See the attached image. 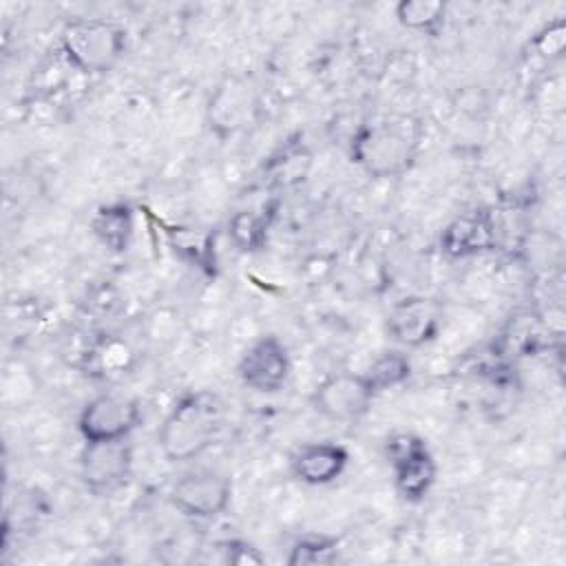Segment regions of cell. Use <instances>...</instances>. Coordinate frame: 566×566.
Returning <instances> with one entry per match:
<instances>
[{"label":"cell","instance_id":"obj_9","mask_svg":"<svg viewBox=\"0 0 566 566\" xmlns=\"http://www.w3.org/2000/svg\"><path fill=\"white\" fill-rule=\"evenodd\" d=\"M292 374V358L285 343L274 334L252 340L237 363V376L254 394H279Z\"/></svg>","mask_w":566,"mask_h":566},{"label":"cell","instance_id":"obj_5","mask_svg":"<svg viewBox=\"0 0 566 566\" xmlns=\"http://www.w3.org/2000/svg\"><path fill=\"white\" fill-rule=\"evenodd\" d=\"M133 462L135 453L128 438L84 442L80 453V480L88 493L108 497L128 484Z\"/></svg>","mask_w":566,"mask_h":566},{"label":"cell","instance_id":"obj_1","mask_svg":"<svg viewBox=\"0 0 566 566\" xmlns=\"http://www.w3.org/2000/svg\"><path fill=\"white\" fill-rule=\"evenodd\" d=\"M424 137L422 122L411 113H385L354 126L347 139V155L371 179L405 175Z\"/></svg>","mask_w":566,"mask_h":566},{"label":"cell","instance_id":"obj_17","mask_svg":"<svg viewBox=\"0 0 566 566\" xmlns=\"http://www.w3.org/2000/svg\"><path fill=\"white\" fill-rule=\"evenodd\" d=\"M168 239L175 254H179L186 263L210 276L217 272V250L212 230L172 228L168 230Z\"/></svg>","mask_w":566,"mask_h":566},{"label":"cell","instance_id":"obj_13","mask_svg":"<svg viewBox=\"0 0 566 566\" xmlns=\"http://www.w3.org/2000/svg\"><path fill=\"white\" fill-rule=\"evenodd\" d=\"M347 464H349L347 447L332 440L301 444L290 455L292 475L307 486H325L336 482L345 473Z\"/></svg>","mask_w":566,"mask_h":566},{"label":"cell","instance_id":"obj_7","mask_svg":"<svg viewBox=\"0 0 566 566\" xmlns=\"http://www.w3.org/2000/svg\"><path fill=\"white\" fill-rule=\"evenodd\" d=\"M256 113V91L243 75H223L206 104V126L219 139L239 135Z\"/></svg>","mask_w":566,"mask_h":566},{"label":"cell","instance_id":"obj_11","mask_svg":"<svg viewBox=\"0 0 566 566\" xmlns=\"http://www.w3.org/2000/svg\"><path fill=\"white\" fill-rule=\"evenodd\" d=\"M440 327L442 307L429 296H407L398 301L385 318L389 338L409 349L431 343L440 334Z\"/></svg>","mask_w":566,"mask_h":566},{"label":"cell","instance_id":"obj_23","mask_svg":"<svg viewBox=\"0 0 566 566\" xmlns=\"http://www.w3.org/2000/svg\"><path fill=\"white\" fill-rule=\"evenodd\" d=\"M217 548L223 553V562H226V564H234V566H259V564L265 562L263 553H261L254 544H250V542H245V539H241V537L221 539V542L217 544Z\"/></svg>","mask_w":566,"mask_h":566},{"label":"cell","instance_id":"obj_14","mask_svg":"<svg viewBox=\"0 0 566 566\" xmlns=\"http://www.w3.org/2000/svg\"><path fill=\"white\" fill-rule=\"evenodd\" d=\"M274 212H276L274 203H261V206L234 210L226 223L228 241L234 245V250L241 254L261 252L268 245Z\"/></svg>","mask_w":566,"mask_h":566},{"label":"cell","instance_id":"obj_21","mask_svg":"<svg viewBox=\"0 0 566 566\" xmlns=\"http://www.w3.org/2000/svg\"><path fill=\"white\" fill-rule=\"evenodd\" d=\"M340 553V542L332 535H303L298 537L285 557L287 566H323L334 564Z\"/></svg>","mask_w":566,"mask_h":566},{"label":"cell","instance_id":"obj_8","mask_svg":"<svg viewBox=\"0 0 566 566\" xmlns=\"http://www.w3.org/2000/svg\"><path fill=\"white\" fill-rule=\"evenodd\" d=\"M142 420V407L135 398L102 391L93 396L77 416V431L84 442H106L128 438Z\"/></svg>","mask_w":566,"mask_h":566},{"label":"cell","instance_id":"obj_2","mask_svg":"<svg viewBox=\"0 0 566 566\" xmlns=\"http://www.w3.org/2000/svg\"><path fill=\"white\" fill-rule=\"evenodd\" d=\"M223 418L217 394L199 389L175 400L157 429V447L168 462H188L203 455L214 442Z\"/></svg>","mask_w":566,"mask_h":566},{"label":"cell","instance_id":"obj_22","mask_svg":"<svg viewBox=\"0 0 566 566\" xmlns=\"http://www.w3.org/2000/svg\"><path fill=\"white\" fill-rule=\"evenodd\" d=\"M531 46L535 51L537 57L553 62L559 60L566 46V22L564 18H557L553 22H548L544 29H539L535 33V38L531 40Z\"/></svg>","mask_w":566,"mask_h":566},{"label":"cell","instance_id":"obj_15","mask_svg":"<svg viewBox=\"0 0 566 566\" xmlns=\"http://www.w3.org/2000/svg\"><path fill=\"white\" fill-rule=\"evenodd\" d=\"M88 228L106 250L122 254L128 250L135 234V210L128 201L104 203L93 212Z\"/></svg>","mask_w":566,"mask_h":566},{"label":"cell","instance_id":"obj_6","mask_svg":"<svg viewBox=\"0 0 566 566\" xmlns=\"http://www.w3.org/2000/svg\"><path fill=\"white\" fill-rule=\"evenodd\" d=\"M168 500L186 517L214 520L230 506L232 482L217 469L186 471L172 482Z\"/></svg>","mask_w":566,"mask_h":566},{"label":"cell","instance_id":"obj_19","mask_svg":"<svg viewBox=\"0 0 566 566\" xmlns=\"http://www.w3.org/2000/svg\"><path fill=\"white\" fill-rule=\"evenodd\" d=\"M394 13L405 29L438 35L447 18V4L442 0H400Z\"/></svg>","mask_w":566,"mask_h":566},{"label":"cell","instance_id":"obj_4","mask_svg":"<svg viewBox=\"0 0 566 566\" xmlns=\"http://www.w3.org/2000/svg\"><path fill=\"white\" fill-rule=\"evenodd\" d=\"M385 458L389 462L394 486L407 502H420L429 495L438 464L427 440L413 431H396L385 440Z\"/></svg>","mask_w":566,"mask_h":566},{"label":"cell","instance_id":"obj_16","mask_svg":"<svg viewBox=\"0 0 566 566\" xmlns=\"http://www.w3.org/2000/svg\"><path fill=\"white\" fill-rule=\"evenodd\" d=\"M135 365V349L117 334H104L84 354V371L95 380H115Z\"/></svg>","mask_w":566,"mask_h":566},{"label":"cell","instance_id":"obj_18","mask_svg":"<svg viewBox=\"0 0 566 566\" xmlns=\"http://www.w3.org/2000/svg\"><path fill=\"white\" fill-rule=\"evenodd\" d=\"M310 164H312V155L307 146L301 144L298 139H292L270 157L263 170H265L268 184L285 188V186L298 184L307 175Z\"/></svg>","mask_w":566,"mask_h":566},{"label":"cell","instance_id":"obj_3","mask_svg":"<svg viewBox=\"0 0 566 566\" xmlns=\"http://www.w3.org/2000/svg\"><path fill=\"white\" fill-rule=\"evenodd\" d=\"M128 33L106 18H73L57 38L62 60L84 75L108 73L126 51Z\"/></svg>","mask_w":566,"mask_h":566},{"label":"cell","instance_id":"obj_20","mask_svg":"<svg viewBox=\"0 0 566 566\" xmlns=\"http://www.w3.org/2000/svg\"><path fill=\"white\" fill-rule=\"evenodd\" d=\"M376 394L400 387L411 376V360L400 349H387L378 354L363 371Z\"/></svg>","mask_w":566,"mask_h":566},{"label":"cell","instance_id":"obj_12","mask_svg":"<svg viewBox=\"0 0 566 566\" xmlns=\"http://www.w3.org/2000/svg\"><path fill=\"white\" fill-rule=\"evenodd\" d=\"M497 243V226L493 212L473 208L451 219L440 234V252L449 259H469L493 250Z\"/></svg>","mask_w":566,"mask_h":566},{"label":"cell","instance_id":"obj_10","mask_svg":"<svg viewBox=\"0 0 566 566\" xmlns=\"http://www.w3.org/2000/svg\"><path fill=\"white\" fill-rule=\"evenodd\" d=\"M376 396L363 371H334L314 387L310 400L325 420L356 422L369 411Z\"/></svg>","mask_w":566,"mask_h":566}]
</instances>
